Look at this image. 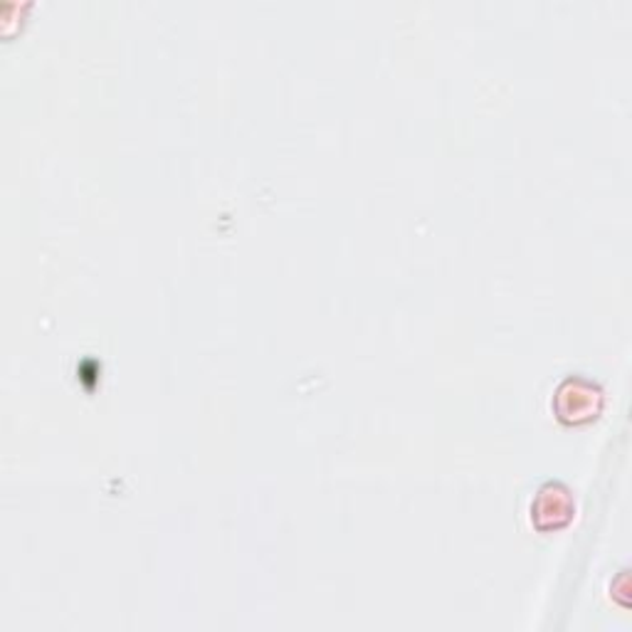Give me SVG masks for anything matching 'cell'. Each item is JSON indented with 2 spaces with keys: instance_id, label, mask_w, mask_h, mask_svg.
<instances>
[{
  "instance_id": "1",
  "label": "cell",
  "mask_w": 632,
  "mask_h": 632,
  "mask_svg": "<svg viewBox=\"0 0 632 632\" xmlns=\"http://www.w3.org/2000/svg\"><path fill=\"white\" fill-rule=\"evenodd\" d=\"M556 410L566 423H584L600 410V390L586 380H566L556 393Z\"/></svg>"
},
{
  "instance_id": "2",
  "label": "cell",
  "mask_w": 632,
  "mask_h": 632,
  "mask_svg": "<svg viewBox=\"0 0 632 632\" xmlns=\"http://www.w3.org/2000/svg\"><path fill=\"white\" fill-rule=\"evenodd\" d=\"M531 514H534L539 529L564 526L574 514V501H570L568 489L564 485L541 487L534 505H531Z\"/></svg>"
}]
</instances>
